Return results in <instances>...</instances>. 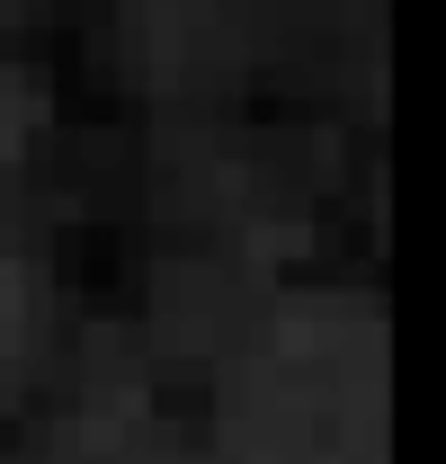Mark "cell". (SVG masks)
<instances>
[{
	"label": "cell",
	"instance_id": "1",
	"mask_svg": "<svg viewBox=\"0 0 446 464\" xmlns=\"http://www.w3.org/2000/svg\"><path fill=\"white\" fill-rule=\"evenodd\" d=\"M232 464H384V331L375 304H286L223 411Z\"/></svg>",
	"mask_w": 446,
	"mask_h": 464
},
{
	"label": "cell",
	"instance_id": "3",
	"mask_svg": "<svg viewBox=\"0 0 446 464\" xmlns=\"http://www.w3.org/2000/svg\"><path fill=\"white\" fill-rule=\"evenodd\" d=\"M27 125H36V99H27V81H18V72L0 63V161H9V152L27 143Z\"/></svg>",
	"mask_w": 446,
	"mask_h": 464
},
{
	"label": "cell",
	"instance_id": "4",
	"mask_svg": "<svg viewBox=\"0 0 446 464\" xmlns=\"http://www.w3.org/2000/svg\"><path fill=\"white\" fill-rule=\"evenodd\" d=\"M81 464H179L170 447H152L143 429H116V438H90V456Z\"/></svg>",
	"mask_w": 446,
	"mask_h": 464
},
{
	"label": "cell",
	"instance_id": "2",
	"mask_svg": "<svg viewBox=\"0 0 446 464\" xmlns=\"http://www.w3.org/2000/svg\"><path fill=\"white\" fill-rule=\"evenodd\" d=\"M27 331H36V304H27V268H18V259H0V384L18 375V357H27Z\"/></svg>",
	"mask_w": 446,
	"mask_h": 464
}]
</instances>
